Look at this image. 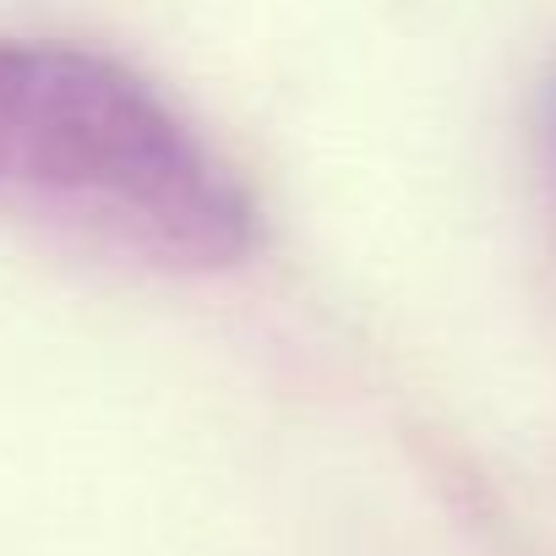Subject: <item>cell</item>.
<instances>
[{
  "label": "cell",
  "mask_w": 556,
  "mask_h": 556,
  "mask_svg": "<svg viewBox=\"0 0 556 556\" xmlns=\"http://www.w3.org/2000/svg\"><path fill=\"white\" fill-rule=\"evenodd\" d=\"M0 213L153 273H218L256 245V207L197 126L61 39L0 34Z\"/></svg>",
  "instance_id": "1"
},
{
  "label": "cell",
  "mask_w": 556,
  "mask_h": 556,
  "mask_svg": "<svg viewBox=\"0 0 556 556\" xmlns=\"http://www.w3.org/2000/svg\"><path fill=\"white\" fill-rule=\"evenodd\" d=\"M540 186H545V213H551V235H556V88H551L545 121H540Z\"/></svg>",
  "instance_id": "2"
}]
</instances>
